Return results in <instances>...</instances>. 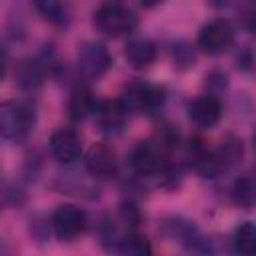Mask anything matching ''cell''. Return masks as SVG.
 Instances as JSON below:
<instances>
[{
    "label": "cell",
    "instance_id": "obj_1",
    "mask_svg": "<svg viewBox=\"0 0 256 256\" xmlns=\"http://www.w3.org/2000/svg\"><path fill=\"white\" fill-rule=\"evenodd\" d=\"M94 24L102 34L110 38H120L136 28L138 16L122 2H104L94 12Z\"/></svg>",
    "mask_w": 256,
    "mask_h": 256
},
{
    "label": "cell",
    "instance_id": "obj_2",
    "mask_svg": "<svg viewBox=\"0 0 256 256\" xmlns=\"http://www.w3.org/2000/svg\"><path fill=\"white\" fill-rule=\"evenodd\" d=\"M34 126V110L18 100L0 102V138L18 142Z\"/></svg>",
    "mask_w": 256,
    "mask_h": 256
},
{
    "label": "cell",
    "instance_id": "obj_3",
    "mask_svg": "<svg viewBox=\"0 0 256 256\" xmlns=\"http://www.w3.org/2000/svg\"><path fill=\"white\" fill-rule=\"evenodd\" d=\"M76 66L78 72L88 80H98L104 76L112 66V54L110 50L96 40H88L78 46L76 54Z\"/></svg>",
    "mask_w": 256,
    "mask_h": 256
},
{
    "label": "cell",
    "instance_id": "obj_4",
    "mask_svg": "<svg viewBox=\"0 0 256 256\" xmlns=\"http://www.w3.org/2000/svg\"><path fill=\"white\" fill-rule=\"evenodd\" d=\"M126 112H146L152 114L164 100V90L160 86H154L150 82L138 80L130 82L122 90V98H118Z\"/></svg>",
    "mask_w": 256,
    "mask_h": 256
},
{
    "label": "cell",
    "instance_id": "obj_5",
    "mask_svg": "<svg viewBox=\"0 0 256 256\" xmlns=\"http://www.w3.org/2000/svg\"><path fill=\"white\" fill-rule=\"evenodd\" d=\"M50 224H52V230L58 240L72 242L84 234L88 220H86V214L82 208L72 206V204H62L54 210Z\"/></svg>",
    "mask_w": 256,
    "mask_h": 256
},
{
    "label": "cell",
    "instance_id": "obj_6",
    "mask_svg": "<svg viewBox=\"0 0 256 256\" xmlns=\"http://www.w3.org/2000/svg\"><path fill=\"white\" fill-rule=\"evenodd\" d=\"M234 42V26L226 18L206 22L198 32V46L206 54H222Z\"/></svg>",
    "mask_w": 256,
    "mask_h": 256
},
{
    "label": "cell",
    "instance_id": "obj_7",
    "mask_svg": "<svg viewBox=\"0 0 256 256\" xmlns=\"http://www.w3.org/2000/svg\"><path fill=\"white\" fill-rule=\"evenodd\" d=\"M130 166L140 176H162L166 166V152L156 142H140L130 154Z\"/></svg>",
    "mask_w": 256,
    "mask_h": 256
},
{
    "label": "cell",
    "instance_id": "obj_8",
    "mask_svg": "<svg viewBox=\"0 0 256 256\" xmlns=\"http://www.w3.org/2000/svg\"><path fill=\"white\" fill-rule=\"evenodd\" d=\"M48 148H50V154L54 160L68 164V162H74L82 154V140H80V134L76 130L58 128L50 136Z\"/></svg>",
    "mask_w": 256,
    "mask_h": 256
},
{
    "label": "cell",
    "instance_id": "obj_9",
    "mask_svg": "<svg viewBox=\"0 0 256 256\" xmlns=\"http://www.w3.org/2000/svg\"><path fill=\"white\" fill-rule=\"evenodd\" d=\"M188 116L194 126L198 128H214L222 118V104L216 96L204 94L190 102Z\"/></svg>",
    "mask_w": 256,
    "mask_h": 256
},
{
    "label": "cell",
    "instance_id": "obj_10",
    "mask_svg": "<svg viewBox=\"0 0 256 256\" xmlns=\"http://www.w3.org/2000/svg\"><path fill=\"white\" fill-rule=\"evenodd\" d=\"M94 114H96L98 128L104 134H110V136L120 134L124 130L126 118H128V112H126V108L122 106L120 100H104L102 104H98Z\"/></svg>",
    "mask_w": 256,
    "mask_h": 256
},
{
    "label": "cell",
    "instance_id": "obj_11",
    "mask_svg": "<svg viewBox=\"0 0 256 256\" xmlns=\"http://www.w3.org/2000/svg\"><path fill=\"white\" fill-rule=\"evenodd\" d=\"M116 154L108 144L96 142L90 146L88 154H86V168L92 176L96 178H110L116 172Z\"/></svg>",
    "mask_w": 256,
    "mask_h": 256
},
{
    "label": "cell",
    "instance_id": "obj_12",
    "mask_svg": "<svg viewBox=\"0 0 256 256\" xmlns=\"http://www.w3.org/2000/svg\"><path fill=\"white\" fill-rule=\"evenodd\" d=\"M124 58L132 68L144 70L156 60V46L152 40H148L144 36L130 38L126 42V48H124Z\"/></svg>",
    "mask_w": 256,
    "mask_h": 256
},
{
    "label": "cell",
    "instance_id": "obj_13",
    "mask_svg": "<svg viewBox=\"0 0 256 256\" xmlns=\"http://www.w3.org/2000/svg\"><path fill=\"white\" fill-rule=\"evenodd\" d=\"M98 108L96 104V98H94V92L86 86H76L70 94V100H68V112H70V118L74 120H84L88 118L90 114H94Z\"/></svg>",
    "mask_w": 256,
    "mask_h": 256
},
{
    "label": "cell",
    "instance_id": "obj_14",
    "mask_svg": "<svg viewBox=\"0 0 256 256\" xmlns=\"http://www.w3.org/2000/svg\"><path fill=\"white\" fill-rule=\"evenodd\" d=\"M16 82L26 88V90H34L44 82V66L40 64V60L36 58H26L18 64L16 68Z\"/></svg>",
    "mask_w": 256,
    "mask_h": 256
},
{
    "label": "cell",
    "instance_id": "obj_15",
    "mask_svg": "<svg viewBox=\"0 0 256 256\" xmlns=\"http://www.w3.org/2000/svg\"><path fill=\"white\" fill-rule=\"evenodd\" d=\"M232 246L238 256H254L256 250V228L252 222H242L232 234Z\"/></svg>",
    "mask_w": 256,
    "mask_h": 256
},
{
    "label": "cell",
    "instance_id": "obj_16",
    "mask_svg": "<svg viewBox=\"0 0 256 256\" xmlns=\"http://www.w3.org/2000/svg\"><path fill=\"white\" fill-rule=\"evenodd\" d=\"M232 200L240 208H252L256 200V184L250 174L240 176L232 186Z\"/></svg>",
    "mask_w": 256,
    "mask_h": 256
},
{
    "label": "cell",
    "instance_id": "obj_17",
    "mask_svg": "<svg viewBox=\"0 0 256 256\" xmlns=\"http://www.w3.org/2000/svg\"><path fill=\"white\" fill-rule=\"evenodd\" d=\"M36 10L52 24L62 26L68 20V12L66 6H62L60 2H52V0H44V2H36Z\"/></svg>",
    "mask_w": 256,
    "mask_h": 256
},
{
    "label": "cell",
    "instance_id": "obj_18",
    "mask_svg": "<svg viewBox=\"0 0 256 256\" xmlns=\"http://www.w3.org/2000/svg\"><path fill=\"white\" fill-rule=\"evenodd\" d=\"M120 252H122L124 256H152L150 242H148L144 236H140V234H130V236L124 240Z\"/></svg>",
    "mask_w": 256,
    "mask_h": 256
},
{
    "label": "cell",
    "instance_id": "obj_19",
    "mask_svg": "<svg viewBox=\"0 0 256 256\" xmlns=\"http://www.w3.org/2000/svg\"><path fill=\"white\" fill-rule=\"evenodd\" d=\"M6 68H8V56H6V50L0 46V80L4 78Z\"/></svg>",
    "mask_w": 256,
    "mask_h": 256
},
{
    "label": "cell",
    "instance_id": "obj_20",
    "mask_svg": "<svg viewBox=\"0 0 256 256\" xmlns=\"http://www.w3.org/2000/svg\"><path fill=\"white\" fill-rule=\"evenodd\" d=\"M0 256H2V254H0Z\"/></svg>",
    "mask_w": 256,
    "mask_h": 256
}]
</instances>
